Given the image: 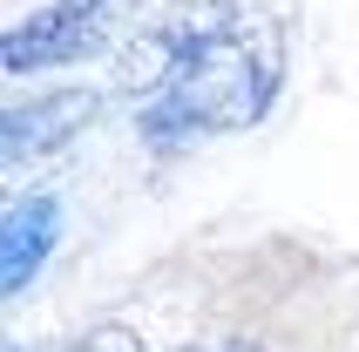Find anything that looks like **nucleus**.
I'll list each match as a JSON object with an SVG mask.
<instances>
[{
  "mask_svg": "<svg viewBox=\"0 0 359 352\" xmlns=\"http://www.w3.org/2000/svg\"><path fill=\"white\" fill-rule=\"evenodd\" d=\"M61 352H142V339L129 325H95V332H81L75 346H61Z\"/></svg>",
  "mask_w": 359,
  "mask_h": 352,
  "instance_id": "39448f33",
  "label": "nucleus"
},
{
  "mask_svg": "<svg viewBox=\"0 0 359 352\" xmlns=\"http://www.w3.org/2000/svg\"><path fill=\"white\" fill-rule=\"evenodd\" d=\"M129 14H136V0H48V7H34L7 27L0 68L7 75H41V68L88 61L129 27Z\"/></svg>",
  "mask_w": 359,
  "mask_h": 352,
  "instance_id": "f03ea898",
  "label": "nucleus"
},
{
  "mask_svg": "<svg viewBox=\"0 0 359 352\" xmlns=\"http://www.w3.org/2000/svg\"><path fill=\"white\" fill-rule=\"evenodd\" d=\"M95 109H102L95 88H48V95L7 102L0 109V156H7V170H20L34 156H55L61 142H75L95 122Z\"/></svg>",
  "mask_w": 359,
  "mask_h": 352,
  "instance_id": "7ed1b4c3",
  "label": "nucleus"
},
{
  "mask_svg": "<svg viewBox=\"0 0 359 352\" xmlns=\"http://www.w3.org/2000/svg\"><path fill=\"white\" fill-rule=\"evenodd\" d=\"M231 352H251V346H231Z\"/></svg>",
  "mask_w": 359,
  "mask_h": 352,
  "instance_id": "423d86ee",
  "label": "nucleus"
},
{
  "mask_svg": "<svg viewBox=\"0 0 359 352\" xmlns=\"http://www.w3.org/2000/svg\"><path fill=\"white\" fill-rule=\"evenodd\" d=\"M285 81V41L278 20L258 0H231L210 27L177 55L170 81L136 102V136L163 156L197 149L210 136H238L271 116Z\"/></svg>",
  "mask_w": 359,
  "mask_h": 352,
  "instance_id": "f257e3e1",
  "label": "nucleus"
},
{
  "mask_svg": "<svg viewBox=\"0 0 359 352\" xmlns=\"http://www.w3.org/2000/svg\"><path fill=\"white\" fill-rule=\"evenodd\" d=\"M61 244V203L55 196H14L7 203V217H0V292L20 298L27 285H34V271L55 257Z\"/></svg>",
  "mask_w": 359,
  "mask_h": 352,
  "instance_id": "20e7f679",
  "label": "nucleus"
}]
</instances>
